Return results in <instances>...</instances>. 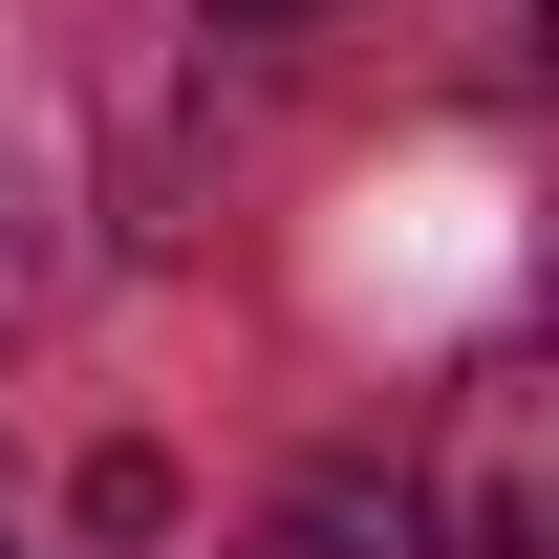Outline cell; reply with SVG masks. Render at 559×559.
<instances>
[{"label": "cell", "instance_id": "obj_2", "mask_svg": "<svg viewBox=\"0 0 559 559\" xmlns=\"http://www.w3.org/2000/svg\"><path fill=\"white\" fill-rule=\"evenodd\" d=\"M215 22H301V0H215Z\"/></svg>", "mask_w": 559, "mask_h": 559}, {"label": "cell", "instance_id": "obj_3", "mask_svg": "<svg viewBox=\"0 0 559 559\" xmlns=\"http://www.w3.org/2000/svg\"><path fill=\"white\" fill-rule=\"evenodd\" d=\"M0 559H22V538H0Z\"/></svg>", "mask_w": 559, "mask_h": 559}, {"label": "cell", "instance_id": "obj_1", "mask_svg": "<svg viewBox=\"0 0 559 559\" xmlns=\"http://www.w3.org/2000/svg\"><path fill=\"white\" fill-rule=\"evenodd\" d=\"M259 559H430V516H409L388 474H301V495L259 516Z\"/></svg>", "mask_w": 559, "mask_h": 559}]
</instances>
